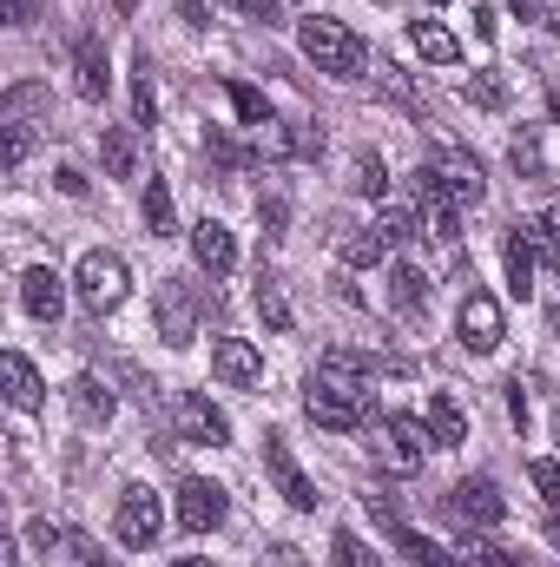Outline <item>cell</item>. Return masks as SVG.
I'll return each instance as SVG.
<instances>
[{
	"label": "cell",
	"instance_id": "obj_1",
	"mask_svg": "<svg viewBox=\"0 0 560 567\" xmlns=\"http://www.w3.org/2000/svg\"><path fill=\"white\" fill-rule=\"evenodd\" d=\"M297 47H303V60L317 66V73H330V80H356L363 73V40L343 27V20H323V13H310L303 27H297Z\"/></svg>",
	"mask_w": 560,
	"mask_h": 567
},
{
	"label": "cell",
	"instance_id": "obj_2",
	"mask_svg": "<svg viewBox=\"0 0 560 567\" xmlns=\"http://www.w3.org/2000/svg\"><path fill=\"white\" fill-rule=\"evenodd\" d=\"M73 290H80V303H86L93 317H113V310L133 297V271H126L120 251H86L80 271H73Z\"/></svg>",
	"mask_w": 560,
	"mask_h": 567
},
{
	"label": "cell",
	"instance_id": "obj_3",
	"mask_svg": "<svg viewBox=\"0 0 560 567\" xmlns=\"http://www.w3.org/2000/svg\"><path fill=\"white\" fill-rule=\"evenodd\" d=\"M198 323H205V290L191 278H165L158 284V303H152V330L172 343V350H185L191 337H198Z\"/></svg>",
	"mask_w": 560,
	"mask_h": 567
},
{
	"label": "cell",
	"instance_id": "obj_4",
	"mask_svg": "<svg viewBox=\"0 0 560 567\" xmlns=\"http://www.w3.org/2000/svg\"><path fill=\"white\" fill-rule=\"evenodd\" d=\"M310 390H323V396H343V403L370 410V363H363L356 350H323V357H317V370H310Z\"/></svg>",
	"mask_w": 560,
	"mask_h": 567
},
{
	"label": "cell",
	"instance_id": "obj_5",
	"mask_svg": "<svg viewBox=\"0 0 560 567\" xmlns=\"http://www.w3.org/2000/svg\"><path fill=\"white\" fill-rule=\"evenodd\" d=\"M172 429H178L185 442H205V449H225V442H231L225 410H218L211 396H198V390H178V396H172Z\"/></svg>",
	"mask_w": 560,
	"mask_h": 567
},
{
	"label": "cell",
	"instance_id": "obj_6",
	"mask_svg": "<svg viewBox=\"0 0 560 567\" xmlns=\"http://www.w3.org/2000/svg\"><path fill=\"white\" fill-rule=\"evenodd\" d=\"M435 449V435L422 416H383L376 423V455H383V468H422V455Z\"/></svg>",
	"mask_w": 560,
	"mask_h": 567
},
{
	"label": "cell",
	"instance_id": "obj_7",
	"mask_svg": "<svg viewBox=\"0 0 560 567\" xmlns=\"http://www.w3.org/2000/svg\"><path fill=\"white\" fill-rule=\"evenodd\" d=\"M455 330H462V343H468L475 357H488V350H501L508 317H501V303H495L488 290H468V297H462V310H455Z\"/></svg>",
	"mask_w": 560,
	"mask_h": 567
},
{
	"label": "cell",
	"instance_id": "obj_8",
	"mask_svg": "<svg viewBox=\"0 0 560 567\" xmlns=\"http://www.w3.org/2000/svg\"><path fill=\"white\" fill-rule=\"evenodd\" d=\"M158 528H165V508H158V495L133 482V488L120 495V515H113V535H120L126 548H152V542H158Z\"/></svg>",
	"mask_w": 560,
	"mask_h": 567
},
{
	"label": "cell",
	"instance_id": "obj_9",
	"mask_svg": "<svg viewBox=\"0 0 560 567\" xmlns=\"http://www.w3.org/2000/svg\"><path fill=\"white\" fill-rule=\"evenodd\" d=\"M428 172H435V185H442L455 205H481V198H488V172H481L475 152H435Z\"/></svg>",
	"mask_w": 560,
	"mask_h": 567
},
{
	"label": "cell",
	"instance_id": "obj_10",
	"mask_svg": "<svg viewBox=\"0 0 560 567\" xmlns=\"http://www.w3.org/2000/svg\"><path fill=\"white\" fill-rule=\"evenodd\" d=\"M265 468H271V482H278V495H283V502H290V508H303V515L317 508V482L303 475V462L290 455V442H283L278 429L265 435Z\"/></svg>",
	"mask_w": 560,
	"mask_h": 567
},
{
	"label": "cell",
	"instance_id": "obj_11",
	"mask_svg": "<svg viewBox=\"0 0 560 567\" xmlns=\"http://www.w3.org/2000/svg\"><path fill=\"white\" fill-rule=\"evenodd\" d=\"M448 515H455L462 528H495V522L508 515V502H501V488H495L488 475H468V482H455Z\"/></svg>",
	"mask_w": 560,
	"mask_h": 567
},
{
	"label": "cell",
	"instance_id": "obj_12",
	"mask_svg": "<svg viewBox=\"0 0 560 567\" xmlns=\"http://www.w3.org/2000/svg\"><path fill=\"white\" fill-rule=\"evenodd\" d=\"M225 515H231V502H225L218 482H185V488H178V528L211 535V528H225Z\"/></svg>",
	"mask_w": 560,
	"mask_h": 567
},
{
	"label": "cell",
	"instance_id": "obj_13",
	"mask_svg": "<svg viewBox=\"0 0 560 567\" xmlns=\"http://www.w3.org/2000/svg\"><path fill=\"white\" fill-rule=\"evenodd\" d=\"M211 370H218V383H231V390H258V383H265V357H258L245 337H218V343H211Z\"/></svg>",
	"mask_w": 560,
	"mask_h": 567
},
{
	"label": "cell",
	"instance_id": "obj_14",
	"mask_svg": "<svg viewBox=\"0 0 560 567\" xmlns=\"http://www.w3.org/2000/svg\"><path fill=\"white\" fill-rule=\"evenodd\" d=\"M191 258H198V271L218 284V278H231V265H238V238L218 225V218H198L191 225Z\"/></svg>",
	"mask_w": 560,
	"mask_h": 567
},
{
	"label": "cell",
	"instance_id": "obj_15",
	"mask_svg": "<svg viewBox=\"0 0 560 567\" xmlns=\"http://www.w3.org/2000/svg\"><path fill=\"white\" fill-rule=\"evenodd\" d=\"M20 303H27V317L60 323V310H66V278H60L53 265H33V271L20 278Z\"/></svg>",
	"mask_w": 560,
	"mask_h": 567
},
{
	"label": "cell",
	"instance_id": "obj_16",
	"mask_svg": "<svg viewBox=\"0 0 560 567\" xmlns=\"http://www.w3.org/2000/svg\"><path fill=\"white\" fill-rule=\"evenodd\" d=\"M0 383H7V403H13V410H27V416L46 403V383H40V370H33L20 350H7V357H0Z\"/></svg>",
	"mask_w": 560,
	"mask_h": 567
},
{
	"label": "cell",
	"instance_id": "obj_17",
	"mask_svg": "<svg viewBox=\"0 0 560 567\" xmlns=\"http://www.w3.org/2000/svg\"><path fill=\"white\" fill-rule=\"evenodd\" d=\"M66 403H73V416L93 429L113 423V410H120V396H113V383H100V377H73L66 383Z\"/></svg>",
	"mask_w": 560,
	"mask_h": 567
},
{
	"label": "cell",
	"instance_id": "obj_18",
	"mask_svg": "<svg viewBox=\"0 0 560 567\" xmlns=\"http://www.w3.org/2000/svg\"><path fill=\"white\" fill-rule=\"evenodd\" d=\"M73 73H80V100H106L113 73H106V47H100V33H80V40H73Z\"/></svg>",
	"mask_w": 560,
	"mask_h": 567
},
{
	"label": "cell",
	"instance_id": "obj_19",
	"mask_svg": "<svg viewBox=\"0 0 560 567\" xmlns=\"http://www.w3.org/2000/svg\"><path fill=\"white\" fill-rule=\"evenodd\" d=\"M336 258H343L350 271H370V265H383V258H390V238H383V225H356V231H343V238H336Z\"/></svg>",
	"mask_w": 560,
	"mask_h": 567
},
{
	"label": "cell",
	"instance_id": "obj_20",
	"mask_svg": "<svg viewBox=\"0 0 560 567\" xmlns=\"http://www.w3.org/2000/svg\"><path fill=\"white\" fill-rule=\"evenodd\" d=\"M422 423L435 435V449H462V442H468V416H462L455 396H428V403H422Z\"/></svg>",
	"mask_w": 560,
	"mask_h": 567
},
{
	"label": "cell",
	"instance_id": "obj_21",
	"mask_svg": "<svg viewBox=\"0 0 560 567\" xmlns=\"http://www.w3.org/2000/svg\"><path fill=\"white\" fill-rule=\"evenodd\" d=\"M535 271H541V251H535L528 225H515V231H508V290L528 297V290H535Z\"/></svg>",
	"mask_w": 560,
	"mask_h": 567
},
{
	"label": "cell",
	"instance_id": "obj_22",
	"mask_svg": "<svg viewBox=\"0 0 560 567\" xmlns=\"http://www.w3.org/2000/svg\"><path fill=\"white\" fill-rule=\"evenodd\" d=\"M409 40H416V53L428 60V66H455V60H462V40H455L442 20H416V27H409Z\"/></svg>",
	"mask_w": 560,
	"mask_h": 567
},
{
	"label": "cell",
	"instance_id": "obj_23",
	"mask_svg": "<svg viewBox=\"0 0 560 567\" xmlns=\"http://www.w3.org/2000/svg\"><path fill=\"white\" fill-rule=\"evenodd\" d=\"M100 158H106L113 178H133V172H139V140H133V126H106V133H100Z\"/></svg>",
	"mask_w": 560,
	"mask_h": 567
},
{
	"label": "cell",
	"instance_id": "obj_24",
	"mask_svg": "<svg viewBox=\"0 0 560 567\" xmlns=\"http://www.w3.org/2000/svg\"><path fill=\"white\" fill-rule=\"evenodd\" d=\"M303 410H310V423H317V429H336V435L363 423V410H356V403H343V396H323V390H303Z\"/></svg>",
	"mask_w": 560,
	"mask_h": 567
},
{
	"label": "cell",
	"instance_id": "obj_25",
	"mask_svg": "<svg viewBox=\"0 0 560 567\" xmlns=\"http://www.w3.org/2000/svg\"><path fill=\"white\" fill-rule=\"evenodd\" d=\"M350 192H363V198H383V192H390V172H383L376 152H356V158H350Z\"/></svg>",
	"mask_w": 560,
	"mask_h": 567
},
{
	"label": "cell",
	"instance_id": "obj_26",
	"mask_svg": "<svg viewBox=\"0 0 560 567\" xmlns=\"http://www.w3.org/2000/svg\"><path fill=\"white\" fill-rule=\"evenodd\" d=\"M330 555H336V567H383V555H376L356 528H336V535H330Z\"/></svg>",
	"mask_w": 560,
	"mask_h": 567
},
{
	"label": "cell",
	"instance_id": "obj_27",
	"mask_svg": "<svg viewBox=\"0 0 560 567\" xmlns=\"http://www.w3.org/2000/svg\"><path fill=\"white\" fill-rule=\"evenodd\" d=\"M390 303H396V310H416V303H428V278H422L416 265H396V271H390Z\"/></svg>",
	"mask_w": 560,
	"mask_h": 567
},
{
	"label": "cell",
	"instance_id": "obj_28",
	"mask_svg": "<svg viewBox=\"0 0 560 567\" xmlns=\"http://www.w3.org/2000/svg\"><path fill=\"white\" fill-rule=\"evenodd\" d=\"M133 120H139V126H152V120H158V93H152V60H133Z\"/></svg>",
	"mask_w": 560,
	"mask_h": 567
},
{
	"label": "cell",
	"instance_id": "obj_29",
	"mask_svg": "<svg viewBox=\"0 0 560 567\" xmlns=\"http://www.w3.org/2000/svg\"><path fill=\"white\" fill-rule=\"evenodd\" d=\"M145 225H152V238H172V192H165V178L145 185Z\"/></svg>",
	"mask_w": 560,
	"mask_h": 567
},
{
	"label": "cell",
	"instance_id": "obj_30",
	"mask_svg": "<svg viewBox=\"0 0 560 567\" xmlns=\"http://www.w3.org/2000/svg\"><path fill=\"white\" fill-rule=\"evenodd\" d=\"M528 238H535L541 265H554V271H560V212H541V218L528 225Z\"/></svg>",
	"mask_w": 560,
	"mask_h": 567
},
{
	"label": "cell",
	"instance_id": "obj_31",
	"mask_svg": "<svg viewBox=\"0 0 560 567\" xmlns=\"http://www.w3.org/2000/svg\"><path fill=\"white\" fill-rule=\"evenodd\" d=\"M258 317H265L271 330H290V323H297V317H290V303H283V290L271 278H258Z\"/></svg>",
	"mask_w": 560,
	"mask_h": 567
},
{
	"label": "cell",
	"instance_id": "obj_32",
	"mask_svg": "<svg viewBox=\"0 0 560 567\" xmlns=\"http://www.w3.org/2000/svg\"><path fill=\"white\" fill-rule=\"evenodd\" d=\"M231 106H238V120H245V126H271V106H265V93H258V86H231Z\"/></svg>",
	"mask_w": 560,
	"mask_h": 567
},
{
	"label": "cell",
	"instance_id": "obj_33",
	"mask_svg": "<svg viewBox=\"0 0 560 567\" xmlns=\"http://www.w3.org/2000/svg\"><path fill=\"white\" fill-rule=\"evenodd\" d=\"M376 225H383V238H390V245H409V238H422V231H416V212H409V205H390Z\"/></svg>",
	"mask_w": 560,
	"mask_h": 567
},
{
	"label": "cell",
	"instance_id": "obj_34",
	"mask_svg": "<svg viewBox=\"0 0 560 567\" xmlns=\"http://www.w3.org/2000/svg\"><path fill=\"white\" fill-rule=\"evenodd\" d=\"M468 100H475L481 113H501V106H508V86H501L495 73H481V80H468Z\"/></svg>",
	"mask_w": 560,
	"mask_h": 567
},
{
	"label": "cell",
	"instance_id": "obj_35",
	"mask_svg": "<svg viewBox=\"0 0 560 567\" xmlns=\"http://www.w3.org/2000/svg\"><path fill=\"white\" fill-rule=\"evenodd\" d=\"M528 475H535V488H541V502H554V508H560V462H554V455H541V462H528Z\"/></svg>",
	"mask_w": 560,
	"mask_h": 567
},
{
	"label": "cell",
	"instance_id": "obj_36",
	"mask_svg": "<svg viewBox=\"0 0 560 567\" xmlns=\"http://www.w3.org/2000/svg\"><path fill=\"white\" fill-rule=\"evenodd\" d=\"M258 567H310V561H303V548H265Z\"/></svg>",
	"mask_w": 560,
	"mask_h": 567
},
{
	"label": "cell",
	"instance_id": "obj_37",
	"mask_svg": "<svg viewBox=\"0 0 560 567\" xmlns=\"http://www.w3.org/2000/svg\"><path fill=\"white\" fill-rule=\"evenodd\" d=\"M238 13H251V20H265V27H278V0H231Z\"/></svg>",
	"mask_w": 560,
	"mask_h": 567
},
{
	"label": "cell",
	"instance_id": "obj_38",
	"mask_svg": "<svg viewBox=\"0 0 560 567\" xmlns=\"http://www.w3.org/2000/svg\"><path fill=\"white\" fill-rule=\"evenodd\" d=\"M258 218H265L271 231H283V218H290V205H283V198H258Z\"/></svg>",
	"mask_w": 560,
	"mask_h": 567
},
{
	"label": "cell",
	"instance_id": "obj_39",
	"mask_svg": "<svg viewBox=\"0 0 560 567\" xmlns=\"http://www.w3.org/2000/svg\"><path fill=\"white\" fill-rule=\"evenodd\" d=\"M178 13H185V27H211V7L205 0H178Z\"/></svg>",
	"mask_w": 560,
	"mask_h": 567
},
{
	"label": "cell",
	"instance_id": "obj_40",
	"mask_svg": "<svg viewBox=\"0 0 560 567\" xmlns=\"http://www.w3.org/2000/svg\"><path fill=\"white\" fill-rule=\"evenodd\" d=\"M33 20V0H7V27H27Z\"/></svg>",
	"mask_w": 560,
	"mask_h": 567
},
{
	"label": "cell",
	"instance_id": "obj_41",
	"mask_svg": "<svg viewBox=\"0 0 560 567\" xmlns=\"http://www.w3.org/2000/svg\"><path fill=\"white\" fill-rule=\"evenodd\" d=\"M0 567H20V548L13 542H0Z\"/></svg>",
	"mask_w": 560,
	"mask_h": 567
},
{
	"label": "cell",
	"instance_id": "obj_42",
	"mask_svg": "<svg viewBox=\"0 0 560 567\" xmlns=\"http://www.w3.org/2000/svg\"><path fill=\"white\" fill-rule=\"evenodd\" d=\"M113 7H120V13H133V7H139V0H113Z\"/></svg>",
	"mask_w": 560,
	"mask_h": 567
},
{
	"label": "cell",
	"instance_id": "obj_43",
	"mask_svg": "<svg viewBox=\"0 0 560 567\" xmlns=\"http://www.w3.org/2000/svg\"><path fill=\"white\" fill-rule=\"evenodd\" d=\"M172 567H211V561H172Z\"/></svg>",
	"mask_w": 560,
	"mask_h": 567
},
{
	"label": "cell",
	"instance_id": "obj_44",
	"mask_svg": "<svg viewBox=\"0 0 560 567\" xmlns=\"http://www.w3.org/2000/svg\"><path fill=\"white\" fill-rule=\"evenodd\" d=\"M554 330H560V303H554Z\"/></svg>",
	"mask_w": 560,
	"mask_h": 567
},
{
	"label": "cell",
	"instance_id": "obj_45",
	"mask_svg": "<svg viewBox=\"0 0 560 567\" xmlns=\"http://www.w3.org/2000/svg\"><path fill=\"white\" fill-rule=\"evenodd\" d=\"M428 7H448V0H428Z\"/></svg>",
	"mask_w": 560,
	"mask_h": 567
}]
</instances>
